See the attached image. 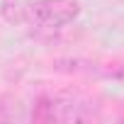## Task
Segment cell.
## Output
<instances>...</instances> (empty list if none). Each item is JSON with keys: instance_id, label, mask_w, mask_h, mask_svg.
<instances>
[{"instance_id": "1", "label": "cell", "mask_w": 124, "mask_h": 124, "mask_svg": "<svg viewBox=\"0 0 124 124\" xmlns=\"http://www.w3.org/2000/svg\"><path fill=\"white\" fill-rule=\"evenodd\" d=\"M85 105H80L73 95H41L32 107V122L51 124V122H80L88 119Z\"/></svg>"}, {"instance_id": "2", "label": "cell", "mask_w": 124, "mask_h": 124, "mask_svg": "<svg viewBox=\"0 0 124 124\" xmlns=\"http://www.w3.org/2000/svg\"><path fill=\"white\" fill-rule=\"evenodd\" d=\"M80 15L78 0H32L27 8V22L46 29H61Z\"/></svg>"}, {"instance_id": "3", "label": "cell", "mask_w": 124, "mask_h": 124, "mask_svg": "<svg viewBox=\"0 0 124 124\" xmlns=\"http://www.w3.org/2000/svg\"><path fill=\"white\" fill-rule=\"evenodd\" d=\"M32 0H3L0 3V12L10 24H22L27 22V8Z\"/></svg>"}]
</instances>
